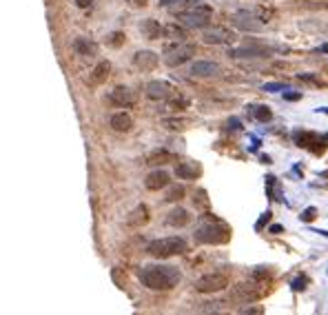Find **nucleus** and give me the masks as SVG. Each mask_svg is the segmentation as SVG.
<instances>
[{"label": "nucleus", "mask_w": 328, "mask_h": 315, "mask_svg": "<svg viewBox=\"0 0 328 315\" xmlns=\"http://www.w3.org/2000/svg\"><path fill=\"white\" fill-rule=\"evenodd\" d=\"M182 280L177 267L171 264H147L140 271V282L151 291H171Z\"/></svg>", "instance_id": "nucleus-1"}, {"label": "nucleus", "mask_w": 328, "mask_h": 315, "mask_svg": "<svg viewBox=\"0 0 328 315\" xmlns=\"http://www.w3.org/2000/svg\"><path fill=\"white\" fill-rule=\"evenodd\" d=\"M188 251V244L184 238H177V235H171V238H160L153 240L151 244L147 246V253L153 257H160V260H166V257L173 255H182V253Z\"/></svg>", "instance_id": "nucleus-2"}, {"label": "nucleus", "mask_w": 328, "mask_h": 315, "mask_svg": "<svg viewBox=\"0 0 328 315\" xmlns=\"http://www.w3.org/2000/svg\"><path fill=\"white\" fill-rule=\"evenodd\" d=\"M175 16L184 27H191V29H207V27L211 25L213 9H211L209 5H204V3H200L198 0L191 9H184V11H180V14H175Z\"/></svg>", "instance_id": "nucleus-3"}, {"label": "nucleus", "mask_w": 328, "mask_h": 315, "mask_svg": "<svg viewBox=\"0 0 328 315\" xmlns=\"http://www.w3.org/2000/svg\"><path fill=\"white\" fill-rule=\"evenodd\" d=\"M195 56V44L191 42H175V44H166L164 49V63L166 67H180L188 63Z\"/></svg>", "instance_id": "nucleus-4"}, {"label": "nucleus", "mask_w": 328, "mask_h": 315, "mask_svg": "<svg viewBox=\"0 0 328 315\" xmlns=\"http://www.w3.org/2000/svg\"><path fill=\"white\" fill-rule=\"evenodd\" d=\"M231 231L224 227V224L215 222V224H204L195 231V240L202 242V244H224L229 242Z\"/></svg>", "instance_id": "nucleus-5"}, {"label": "nucleus", "mask_w": 328, "mask_h": 315, "mask_svg": "<svg viewBox=\"0 0 328 315\" xmlns=\"http://www.w3.org/2000/svg\"><path fill=\"white\" fill-rule=\"evenodd\" d=\"M229 286V275L224 273H207L202 278H198L195 291L198 293H218Z\"/></svg>", "instance_id": "nucleus-6"}, {"label": "nucleus", "mask_w": 328, "mask_h": 315, "mask_svg": "<svg viewBox=\"0 0 328 315\" xmlns=\"http://www.w3.org/2000/svg\"><path fill=\"white\" fill-rule=\"evenodd\" d=\"M231 22L240 31H246V33H255V31H259L264 27V22L257 18V14H255V11H248V9L235 11V14H233V18H231Z\"/></svg>", "instance_id": "nucleus-7"}, {"label": "nucleus", "mask_w": 328, "mask_h": 315, "mask_svg": "<svg viewBox=\"0 0 328 315\" xmlns=\"http://www.w3.org/2000/svg\"><path fill=\"white\" fill-rule=\"evenodd\" d=\"M271 54H273V49L266 44H244V47L229 51L231 58H269Z\"/></svg>", "instance_id": "nucleus-8"}, {"label": "nucleus", "mask_w": 328, "mask_h": 315, "mask_svg": "<svg viewBox=\"0 0 328 315\" xmlns=\"http://www.w3.org/2000/svg\"><path fill=\"white\" fill-rule=\"evenodd\" d=\"M202 40L207 44H231L235 40V33L224 29V27H213V29H207L202 33Z\"/></svg>", "instance_id": "nucleus-9"}, {"label": "nucleus", "mask_w": 328, "mask_h": 315, "mask_svg": "<svg viewBox=\"0 0 328 315\" xmlns=\"http://www.w3.org/2000/svg\"><path fill=\"white\" fill-rule=\"evenodd\" d=\"M220 71H222V67L218 63H213V60H198V63L191 65L188 74L193 78H213V76H218Z\"/></svg>", "instance_id": "nucleus-10"}, {"label": "nucleus", "mask_w": 328, "mask_h": 315, "mask_svg": "<svg viewBox=\"0 0 328 315\" xmlns=\"http://www.w3.org/2000/svg\"><path fill=\"white\" fill-rule=\"evenodd\" d=\"M136 91H131L129 87H115L113 91L109 93V102H113L115 107H122V109H126V107H133L136 104Z\"/></svg>", "instance_id": "nucleus-11"}, {"label": "nucleus", "mask_w": 328, "mask_h": 315, "mask_svg": "<svg viewBox=\"0 0 328 315\" xmlns=\"http://www.w3.org/2000/svg\"><path fill=\"white\" fill-rule=\"evenodd\" d=\"M147 95L151 100H166L173 95V87L164 80H151L147 84Z\"/></svg>", "instance_id": "nucleus-12"}, {"label": "nucleus", "mask_w": 328, "mask_h": 315, "mask_svg": "<svg viewBox=\"0 0 328 315\" xmlns=\"http://www.w3.org/2000/svg\"><path fill=\"white\" fill-rule=\"evenodd\" d=\"M158 54L155 51H149V49H142V51H138L133 56V65L138 67V69L142 71H153L155 67H158Z\"/></svg>", "instance_id": "nucleus-13"}, {"label": "nucleus", "mask_w": 328, "mask_h": 315, "mask_svg": "<svg viewBox=\"0 0 328 315\" xmlns=\"http://www.w3.org/2000/svg\"><path fill=\"white\" fill-rule=\"evenodd\" d=\"M262 295L264 291H259L255 284H240L233 289V300H240V302H255Z\"/></svg>", "instance_id": "nucleus-14"}, {"label": "nucleus", "mask_w": 328, "mask_h": 315, "mask_svg": "<svg viewBox=\"0 0 328 315\" xmlns=\"http://www.w3.org/2000/svg\"><path fill=\"white\" fill-rule=\"evenodd\" d=\"M144 187L149 191H160L164 187H169V173L158 169V171H151L147 178H144Z\"/></svg>", "instance_id": "nucleus-15"}, {"label": "nucleus", "mask_w": 328, "mask_h": 315, "mask_svg": "<svg viewBox=\"0 0 328 315\" xmlns=\"http://www.w3.org/2000/svg\"><path fill=\"white\" fill-rule=\"evenodd\" d=\"M175 176L182 178V180H198L202 176V167L198 162H180L175 167Z\"/></svg>", "instance_id": "nucleus-16"}, {"label": "nucleus", "mask_w": 328, "mask_h": 315, "mask_svg": "<svg viewBox=\"0 0 328 315\" xmlns=\"http://www.w3.org/2000/svg\"><path fill=\"white\" fill-rule=\"evenodd\" d=\"M191 222V213H188L186 209H182V206H175L173 211H169V216H166V224L169 227H186V224Z\"/></svg>", "instance_id": "nucleus-17"}, {"label": "nucleus", "mask_w": 328, "mask_h": 315, "mask_svg": "<svg viewBox=\"0 0 328 315\" xmlns=\"http://www.w3.org/2000/svg\"><path fill=\"white\" fill-rule=\"evenodd\" d=\"M109 125L113 131H120V133H124V131H131V127H133V118L129 114H124V111H118V114H113L109 118Z\"/></svg>", "instance_id": "nucleus-18"}, {"label": "nucleus", "mask_w": 328, "mask_h": 315, "mask_svg": "<svg viewBox=\"0 0 328 315\" xmlns=\"http://www.w3.org/2000/svg\"><path fill=\"white\" fill-rule=\"evenodd\" d=\"M140 31L144 38H149V40H160L162 38V25H160L158 20L153 18H147L140 22Z\"/></svg>", "instance_id": "nucleus-19"}, {"label": "nucleus", "mask_w": 328, "mask_h": 315, "mask_svg": "<svg viewBox=\"0 0 328 315\" xmlns=\"http://www.w3.org/2000/svg\"><path fill=\"white\" fill-rule=\"evenodd\" d=\"M74 51L78 56H85V58H93L98 54V44L89 38H76L74 40Z\"/></svg>", "instance_id": "nucleus-20"}, {"label": "nucleus", "mask_w": 328, "mask_h": 315, "mask_svg": "<svg viewBox=\"0 0 328 315\" xmlns=\"http://www.w3.org/2000/svg\"><path fill=\"white\" fill-rule=\"evenodd\" d=\"M162 36L169 38V40L182 42L186 38V31H184V27H180V25H166V27H162Z\"/></svg>", "instance_id": "nucleus-21"}, {"label": "nucleus", "mask_w": 328, "mask_h": 315, "mask_svg": "<svg viewBox=\"0 0 328 315\" xmlns=\"http://www.w3.org/2000/svg\"><path fill=\"white\" fill-rule=\"evenodd\" d=\"M109 71H111V65L107 63V60H102V63H98V67L93 69V74H91V78H89V82H91V84L104 82V80H107V76H109Z\"/></svg>", "instance_id": "nucleus-22"}, {"label": "nucleus", "mask_w": 328, "mask_h": 315, "mask_svg": "<svg viewBox=\"0 0 328 315\" xmlns=\"http://www.w3.org/2000/svg\"><path fill=\"white\" fill-rule=\"evenodd\" d=\"M147 222H149V209L144 204L136 206L129 216V224L131 227H140V224H147Z\"/></svg>", "instance_id": "nucleus-23"}, {"label": "nucleus", "mask_w": 328, "mask_h": 315, "mask_svg": "<svg viewBox=\"0 0 328 315\" xmlns=\"http://www.w3.org/2000/svg\"><path fill=\"white\" fill-rule=\"evenodd\" d=\"M251 109H253L251 114L257 122H271L273 120V111H271L266 104H255V107H251Z\"/></svg>", "instance_id": "nucleus-24"}, {"label": "nucleus", "mask_w": 328, "mask_h": 315, "mask_svg": "<svg viewBox=\"0 0 328 315\" xmlns=\"http://www.w3.org/2000/svg\"><path fill=\"white\" fill-rule=\"evenodd\" d=\"M169 160H173V153H169V151H155L149 155V165H164Z\"/></svg>", "instance_id": "nucleus-25"}, {"label": "nucleus", "mask_w": 328, "mask_h": 315, "mask_svg": "<svg viewBox=\"0 0 328 315\" xmlns=\"http://www.w3.org/2000/svg\"><path fill=\"white\" fill-rule=\"evenodd\" d=\"M184 198V187H180V184H175V187H169V191H166V202H177Z\"/></svg>", "instance_id": "nucleus-26"}, {"label": "nucleus", "mask_w": 328, "mask_h": 315, "mask_svg": "<svg viewBox=\"0 0 328 315\" xmlns=\"http://www.w3.org/2000/svg\"><path fill=\"white\" fill-rule=\"evenodd\" d=\"M262 91H269V93H275V91H288V84L286 82H269L262 87Z\"/></svg>", "instance_id": "nucleus-27"}, {"label": "nucleus", "mask_w": 328, "mask_h": 315, "mask_svg": "<svg viewBox=\"0 0 328 315\" xmlns=\"http://www.w3.org/2000/svg\"><path fill=\"white\" fill-rule=\"evenodd\" d=\"M107 42L111 44V47H120V44L124 42V33H122V31H113V33H111V36L107 38Z\"/></svg>", "instance_id": "nucleus-28"}, {"label": "nucleus", "mask_w": 328, "mask_h": 315, "mask_svg": "<svg viewBox=\"0 0 328 315\" xmlns=\"http://www.w3.org/2000/svg\"><path fill=\"white\" fill-rule=\"evenodd\" d=\"M310 9H328V0H302Z\"/></svg>", "instance_id": "nucleus-29"}, {"label": "nucleus", "mask_w": 328, "mask_h": 315, "mask_svg": "<svg viewBox=\"0 0 328 315\" xmlns=\"http://www.w3.org/2000/svg\"><path fill=\"white\" fill-rule=\"evenodd\" d=\"M315 218H317V209H315V206H310V209L302 213V222H313Z\"/></svg>", "instance_id": "nucleus-30"}, {"label": "nucleus", "mask_w": 328, "mask_h": 315, "mask_svg": "<svg viewBox=\"0 0 328 315\" xmlns=\"http://www.w3.org/2000/svg\"><path fill=\"white\" fill-rule=\"evenodd\" d=\"M304 284H306V278H304V275H299L295 282H291V286H293L295 291H302V289H304Z\"/></svg>", "instance_id": "nucleus-31"}, {"label": "nucleus", "mask_w": 328, "mask_h": 315, "mask_svg": "<svg viewBox=\"0 0 328 315\" xmlns=\"http://www.w3.org/2000/svg\"><path fill=\"white\" fill-rule=\"evenodd\" d=\"M164 125L169 129H182V125H184V120H164Z\"/></svg>", "instance_id": "nucleus-32"}, {"label": "nucleus", "mask_w": 328, "mask_h": 315, "mask_svg": "<svg viewBox=\"0 0 328 315\" xmlns=\"http://www.w3.org/2000/svg\"><path fill=\"white\" fill-rule=\"evenodd\" d=\"M269 220H271V213H269V211H266V213H264V216H262V220H259L257 224H255V229H262V227H264V224H266V222H269Z\"/></svg>", "instance_id": "nucleus-33"}, {"label": "nucleus", "mask_w": 328, "mask_h": 315, "mask_svg": "<svg viewBox=\"0 0 328 315\" xmlns=\"http://www.w3.org/2000/svg\"><path fill=\"white\" fill-rule=\"evenodd\" d=\"M177 3H180V0H160V5H162V7H169V9H173Z\"/></svg>", "instance_id": "nucleus-34"}, {"label": "nucleus", "mask_w": 328, "mask_h": 315, "mask_svg": "<svg viewBox=\"0 0 328 315\" xmlns=\"http://www.w3.org/2000/svg\"><path fill=\"white\" fill-rule=\"evenodd\" d=\"M74 3L78 5V7H82V9H87V7H91V3H93V0H74Z\"/></svg>", "instance_id": "nucleus-35"}, {"label": "nucleus", "mask_w": 328, "mask_h": 315, "mask_svg": "<svg viewBox=\"0 0 328 315\" xmlns=\"http://www.w3.org/2000/svg\"><path fill=\"white\" fill-rule=\"evenodd\" d=\"M129 3L133 5V7H144V5H147V0H129Z\"/></svg>", "instance_id": "nucleus-36"}, {"label": "nucleus", "mask_w": 328, "mask_h": 315, "mask_svg": "<svg viewBox=\"0 0 328 315\" xmlns=\"http://www.w3.org/2000/svg\"><path fill=\"white\" fill-rule=\"evenodd\" d=\"M302 93H286V100H299Z\"/></svg>", "instance_id": "nucleus-37"}, {"label": "nucleus", "mask_w": 328, "mask_h": 315, "mask_svg": "<svg viewBox=\"0 0 328 315\" xmlns=\"http://www.w3.org/2000/svg\"><path fill=\"white\" fill-rule=\"evenodd\" d=\"M271 231H273V233H282V231H284V227H280V224H273V227H271Z\"/></svg>", "instance_id": "nucleus-38"}, {"label": "nucleus", "mask_w": 328, "mask_h": 315, "mask_svg": "<svg viewBox=\"0 0 328 315\" xmlns=\"http://www.w3.org/2000/svg\"><path fill=\"white\" fill-rule=\"evenodd\" d=\"M319 51H324V54H328V44H321V47H319Z\"/></svg>", "instance_id": "nucleus-39"}]
</instances>
